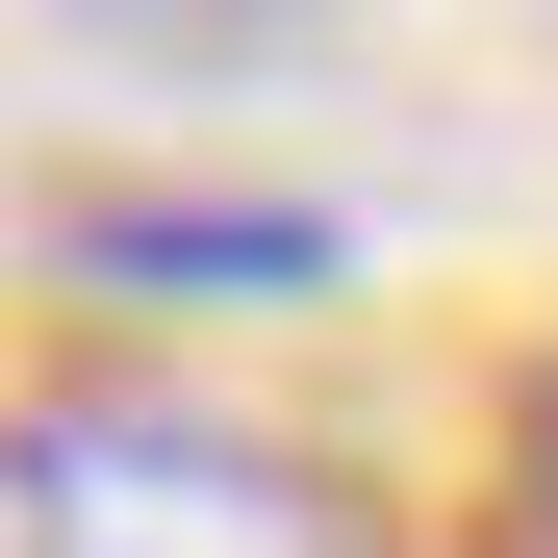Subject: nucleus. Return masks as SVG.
Returning a JSON list of instances; mask_svg holds the SVG:
<instances>
[{
    "mask_svg": "<svg viewBox=\"0 0 558 558\" xmlns=\"http://www.w3.org/2000/svg\"><path fill=\"white\" fill-rule=\"evenodd\" d=\"M0 508H26V558H407L330 457H279L229 407H26Z\"/></svg>",
    "mask_w": 558,
    "mask_h": 558,
    "instance_id": "nucleus-1",
    "label": "nucleus"
},
{
    "mask_svg": "<svg viewBox=\"0 0 558 558\" xmlns=\"http://www.w3.org/2000/svg\"><path fill=\"white\" fill-rule=\"evenodd\" d=\"M76 51H128V76H305L330 51V0H51Z\"/></svg>",
    "mask_w": 558,
    "mask_h": 558,
    "instance_id": "nucleus-2",
    "label": "nucleus"
},
{
    "mask_svg": "<svg viewBox=\"0 0 558 558\" xmlns=\"http://www.w3.org/2000/svg\"><path fill=\"white\" fill-rule=\"evenodd\" d=\"M76 254H102V279H330L305 204H102Z\"/></svg>",
    "mask_w": 558,
    "mask_h": 558,
    "instance_id": "nucleus-3",
    "label": "nucleus"
},
{
    "mask_svg": "<svg viewBox=\"0 0 558 558\" xmlns=\"http://www.w3.org/2000/svg\"><path fill=\"white\" fill-rule=\"evenodd\" d=\"M533 558H558V381H533Z\"/></svg>",
    "mask_w": 558,
    "mask_h": 558,
    "instance_id": "nucleus-4",
    "label": "nucleus"
}]
</instances>
